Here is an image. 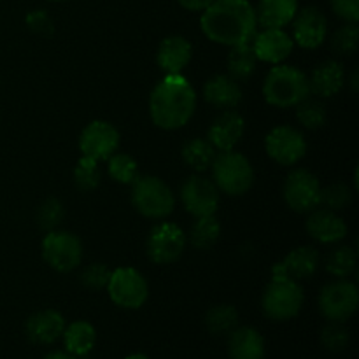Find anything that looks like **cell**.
<instances>
[{
	"label": "cell",
	"instance_id": "5b68a950",
	"mask_svg": "<svg viewBox=\"0 0 359 359\" xmlns=\"http://www.w3.org/2000/svg\"><path fill=\"white\" fill-rule=\"evenodd\" d=\"M132 203L137 212L149 219H165L175 209L170 186L156 175H139L132 184Z\"/></svg>",
	"mask_w": 359,
	"mask_h": 359
},
{
	"label": "cell",
	"instance_id": "e0dca14e",
	"mask_svg": "<svg viewBox=\"0 0 359 359\" xmlns=\"http://www.w3.org/2000/svg\"><path fill=\"white\" fill-rule=\"evenodd\" d=\"M244 133L245 121L242 114H238L235 109H228V111H223L214 119L212 125L207 130L205 139L219 153V151L235 149L237 144L242 140V137H244Z\"/></svg>",
	"mask_w": 359,
	"mask_h": 359
},
{
	"label": "cell",
	"instance_id": "277c9868",
	"mask_svg": "<svg viewBox=\"0 0 359 359\" xmlns=\"http://www.w3.org/2000/svg\"><path fill=\"white\" fill-rule=\"evenodd\" d=\"M212 181L221 193L230 196H242L255 184V168L251 161L237 151H219L214 158Z\"/></svg>",
	"mask_w": 359,
	"mask_h": 359
},
{
	"label": "cell",
	"instance_id": "8d00e7d4",
	"mask_svg": "<svg viewBox=\"0 0 359 359\" xmlns=\"http://www.w3.org/2000/svg\"><path fill=\"white\" fill-rule=\"evenodd\" d=\"M359 42V28L356 23H346L333 34L332 49L340 56H349L356 53Z\"/></svg>",
	"mask_w": 359,
	"mask_h": 359
},
{
	"label": "cell",
	"instance_id": "30bf717a",
	"mask_svg": "<svg viewBox=\"0 0 359 359\" xmlns=\"http://www.w3.org/2000/svg\"><path fill=\"white\" fill-rule=\"evenodd\" d=\"M323 186L318 175L305 168H294L287 174L283 186L286 205L298 214H309L321 207Z\"/></svg>",
	"mask_w": 359,
	"mask_h": 359
},
{
	"label": "cell",
	"instance_id": "7bdbcfd3",
	"mask_svg": "<svg viewBox=\"0 0 359 359\" xmlns=\"http://www.w3.org/2000/svg\"><path fill=\"white\" fill-rule=\"evenodd\" d=\"M44 359H77V358L72 356V354H69L67 351H53V353H49Z\"/></svg>",
	"mask_w": 359,
	"mask_h": 359
},
{
	"label": "cell",
	"instance_id": "83f0119b",
	"mask_svg": "<svg viewBox=\"0 0 359 359\" xmlns=\"http://www.w3.org/2000/svg\"><path fill=\"white\" fill-rule=\"evenodd\" d=\"M216 154L217 151L214 149L212 144L207 139H203V137L189 139L188 142H184V146L181 149V156L184 160V163L195 172H198V174L209 170Z\"/></svg>",
	"mask_w": 359,
	"mask_h": 359
},
{
	"label": "cell",
	"instance_id": "ac0fdd59",
	"mask_svg": "<svg viewBox=\"0 0 359 359\" xmlns=\"http://www.w3.org/2000/svg\"><path fill=\"white\" fill-rule=\"evenodd\" d=\"M309 237L319 244L332 245L344 241L347 235V224L342 217L330 209H314L309 212L307 223H305Z\"/></svg>",
	"mask_w": 359,
	"mask_h": 359
},
{
	"label": "cell",
	"instance_id": "7402d4cb",
	"mask_svg": "<svg viewBox=\"0 0 359 359\" xmlns=\"http://www.w3.org/2000/svg\"><path fill=\"white\" fill-rule=\"evenodd\" d=\"M344 86H346V70L337 60H326L319 63L309 77L311 95H316V98L335 97Z\"/></svg>",
	"mask_w": 359,
	"mask_h": 359
},
{
	"label": "cell",
	"instance_id": "484cf974",
	"mask_svg": "<svg viewBox=\"0 0 359 359\" xmlns=\"http://www.w3.org/2000/svg\"><path fill=\"white\" fill-rule=\"evenodd\" d=\"M62 339L67 353L76 358H84L97 344V330L88 321H74L65 326Z\"/></svg>",
	"mask_w": 359,
	"mask_h": 359
},
{
	"label": "cell",
	"instance_id": "f546056e",
	"mask_svg": "<svg viewBox=\"0 0 359 359\" xmlns=\"http://www.w3.org/2000/svg\"><path fill=\"white\" fill-rule=\"evenodd\" d=\"M358 252L351 245H339L326 258V270L335 279H347L356 272Z\"/></svg>",
	"mask_w": 359,
	"mask_h": 359
},
{
	"label": "cell",
	"instance_id": "2e32d148",
	"mask_svg": "<svg viewBox=\"0 0 359 359\" xmlns=\"http://www.w3.org/2000/svg\"><path fill=\"white\" fill-rule=\"evenodd\" d=\"M258 62L279 65L291 56L294 42L284 28H263L251 41Z\"/></svg>",
	"mask_w": 359,
	"mask_h": 359
},
{
	"label": "cell",
	"instance_id": "74e56055",
	"mask_svg": "<svg viewBox=\"0 0 359 359\" xmlns=\"http://www.w3.org/2000/svg\"><path fill=\"white\" fill-rule=\"evenodd\" d=\"M111 272L104 263H91L86 269L81 272L79 280L84 287L91 291H102L107 287L109 279H111Z\"/></svg>",
	"mask_w": 359,
	"mask_h": 359
},
{
	"label": "cell",
	"instance_id": "f1b7e54d",
	"mask_svg": "<svg viewBox=\"0 0 359 359\" xmlns=\"http://www.w3.org/2000/svg\"><path fill=\"white\" fill-rule=\"evenodd\" d=\"M221 237V224L216 216L196 217L195 224L189 231V244L198 251H209L219 242Z\"/></svg>",
	"mask_w": 359,
	"mask_h": 359
},
{
	"label": "cell",
	"instance_id": "d6986e66",
	"mask_svg": "<svg viewBox=\"0 0 359 359\" xmlns=\"http://www.w3.org/2000/svg\"><path fill=\"white\" fill-rule=\"evenodd\" d=\"M319 269V252L312 245H302L284 256L283 262L273 265L272 276H284L290 279L300 280L311 279Z\"/></svg>",
	"mask_w": 359,
	"mask_h": 359
},
{
	"label": "cell",
	"instance_id": "ba28073f",
	"mask_svg": "<svg viewBox=\"0 0 359 359\" xmlns=\"http://www.w3.org/2000/svg\"><path fill=\"white\" fill-rule=\"evenodd\" d=\"M107 293L112 304L126 311H137L149 298V284L139 270L132 266H121L111 272Z\"/></svg>",
	"mask_w": 359,
	"mask_h": 359
},
{
	"label": "cell",
	"instance_id": "7c38bea8",
	"mask_svg": "<svg viewBox=\"0 0 359 359\" xmlns=\"http://www.w3.org/2000/svg\"><path fill=\"white\" fill-rule=\"evenodd\" d=\"M188 237L181 226L174 223H160L149 231L146 249L147 256L156 265L175 263L184 252Z\"/></svg>",
	"mask_w": 359,
	"mask_h": 359
},
{
	"label": "cell",
	"instance_id": "60d3db41",
	"mask_svg": "<svg viewBox=\"0 0 359 359\" xmlns=\"http://www.w3.org/2000/svg\"><path fill=\"white\" fill-rule=\"evenodd\" d=\"M335 16L346 23H358L359 20V0H330Z\"/></svg>",
	"mask_w": 359,
	"mask_h": 359
},
{
	"label": "cell",
	"instance_id": "d4e9b609",
	"mask_svg": "<svg viewBox=\"0 0 359 359\" xmlns=\"http://www.w3.org/2000/svg\"><path fill=\"white\" fill-rule=\"evenodd\" d=\"M255 9L262 28H286L298 13V0H259Z\"/></svg>",
	"mask_w": 359,
	"mask_h": 359
},
{
	"label": "cell",
	"instance_id": "8fae6325",
	"mask_svg": "<svg viewBox=\"0 0 359 359\" xmlns=\"http://www.w3.org/2000/svg\"><path fill=\"white\" fill-rule=\"evenodd\" d=\"M265 151L270 160L283 167H293L307 154V140L294 126L280 125L265 137Z\"/></svg>",
	"mask_w": 359,
	"mask_h": 359
},
{
	"label": "cell",
	"instance_id": "8992f818",
	"mask_svg": "<svg viewBox=\"0 0 359 359\" xmlns=\"http://www.w3.org/2000/svg\"><path fill=\"white\" fill-rule=\"evenodd\" d=\"M304 307V290L300 283L284 276H272L262 297V309L272 321H290Z\"/></svg>",
	"mask_w": 359,
	"mask_h": 359
},
{
	"label": "cell",
	"instance_id": "d6a6232c",
	"mask_svg": "<svg viewBox=\"0 0 359 359\" xmlns=\"http://www.w3.org/2000/svg\"><path fill=\"white\" fill-rule=\"evenodd\" d=\"M297 119L304 128L319 130L328 121V111L321 98L307 97L297 105Z\"/></svg>",
	"mask_w": 359,
	"mask_h": 359
},
{
	"label": "cell",
	"instance_id": "52a82bcc",
	"mask_svg": "<svg viewBox=\"0 0 359 359\" xmlns=\"http://www.w3.org/2000/svg\"><path fill=\"white\" fill-rule=\"evenodd\" d=\"M42 259L60 273L76 270L83 262V242L72 231L53 230L42 241Z\"/></svg>",
	"mask_w": 359,
	"mask_h": 359
},
{
	"label": "cell",
	"instance_id": "ab89813d",
	"mask_svg": "<svg viewBox=\"0 0 359 359\" xmlns=\"http://www.w3.org/2000/svg\"><path fill=\"white\" fill-rule=\"evenodd\" d=\"M27 27L37 35H51L55 30L53 18L44 9H35L27 14Z\"/></svg>",
	"mask_w": 359,
	"mask_h": 359
},
{
	"label": "cell",
	"instance_id": "1f68e13d",
	"mask_svg": "<svg viewBox=\"0 0 359 359\" xmlns=\"http://www.w3.org/2000/svg\"><path fill=\"white\" fill-rule=\"evenodd\" d=\"M107 172L112 181L119 184H133L139 177V163L133 156L116 151L107 160Z\"/></svg>",
	"mask_w": 359,
	"mask_h": 359
},
{
	"label": "cell",
	"instance_id": "9a60e30c",
	"mask_svg": "<svg viewBox=\"0 0 359 359\" xmlns=\"http://www.w3.org/2000/svg\"><path fill=\"white\" fill-rule=\"evenodd\" d=\"M293 42L304 49H316L328 37V20L318 7L298 9L293 18Z\"/></svg>",
	"mask_w": 359,
	"mask_h": 359
},
{
	"label": "cell",
	"instance_id": "ee69618b",
	"mask_svg": "<svg viewBox=\"0 0 359 359\" xmlns=\"http://www.w3.org/2000/svg\"><path fill=\"white\" fill-rule=\"evenodd\" d=\"M351 84H353V91H358V70H354L351 76Z\"/></svg>",
	"mask_w": 359,
	"mask_h": 359
},
{
	"label": "cell",
	"instance_id": "44dd1931",
	"mask_svg": "<svg viewBox=\"0 0 359 359\" xmlns=\"http://www.w3.org/2000/svg\"><path fill=\"white\" fill-rule=\"evenodd\" d=\"M65 326V318L58 311L46 309V311H39L28 318L25 332H27L30 342L48 346V344L56 342L63 335Z\"/></svg>",
	"mask_w": 359,
	"mask_h": 359
},
{
	"label": "cell",
	"instance_id": "4fadbf2b",
	"mask_svg": "<svg viewBox=\"0 0 359 359\" xmlns=\"http://www.w3.org/2000/svg\"><path fill=\"white\" fill-rule=\"evenodd\" d=\"M219 189L214 184L212 179L195 174L189 175L181 186V202L186 212L193 217L214 216L219 209Z\"/></svg>",
	"mask_w": 359,
	"mask_h": 359
},
{
	"label": "cell",
	"instance_id": "bcb514c9",
	"mask_svg": "<svg viewBox=\"0 0 359 359\" xmlns=\"http://www.w3.org/2000/svg\"><path fill=\"white\" fill-rule=\"evenodd\" d=\"M49 2H65V0H49Z\"/></svg>",
	"mask_w": 359,
	"mask_h": 359
},
{
	"label": "cell",
	"instance_id": "f6af8a7d",
	"mask_svg": "<svg viewBox=\"0 0 359 359\" xmlns=\"http://www.w3.org/2000/svg\"><path fill=\"white\" fill-rule=\"evenodd\" d=\"M125 359H149L146 356V354H142V353H135V354H130L128 358H125Z\"/></svg>",
	"mask_w": 359,
	"mask_h": 359
},
{
	"label": "cell",
	"instance_id": "d590c367",
	"mask_svg": "<svg viewBox=\"0 0 359 359\" xmlns=\"http://www.w3.org/2000/svg\"><path fill=\"white\" fill-rule=\"evenodd\" d=\"M65 209L58 198H46L37 209V224L44 231H53L62 224Z\"/></svg>",
	"mask_w": 359,
	"mask_h": 359
},
{
	"label": "cell",
	"instance_id": "ffe728a7",
	"mask_svg": "<svg viewBox=\"0 0 359 359\" xmlns=\"http://www.w3.org/2000/svg\"><path fill=\"white\" fill-rule=\"evenodd\" d=\"M191 42L182 35H168L160 42L156 51V63L165 76H179L191 62Z\"/></svg>",
	"mask_w": 359,
	"mask_h": 359
},
{
	"label": "cell",
	"instance_id": "836d02e7",
	"mask_svg": "<svg viewBox=\"0 0 359 359\" xmlns=\"http://www.w3.org/2000/svg\"><path fill=\"white\" fill-rule=\"evenodd\" d=\"M102 181V170L98 161L83 156L74 168V184L81 191H93Z\"/></svg>",
	"mask_w": 359,
	"mask_h": 359
},
{
	"label": "cell",
	"instance_id": "4dcf8cb0",
	"mask_svg": "<svg viewBox=\"0 0 359 359\" xmlns=\"http://www.w3.org/2000/svg\"><path fill=\"white\" fill-rule=\"evenodd\" d=\"M205 326L214 335H230L238 326V312L233 305H216L205 314Z\"/></svg>",
	"mask_w": 359,
	"mask_h": 359
},
{
	"label": "cell",
	"instance_id": "5bb4252c",
	"mask_svg": "<svg viewBox=\"0 0 359 359\" xmlns=\"http://www.w3.org/2000/svg\"><path fill=\"white\" fill-rule=\"evenodd\" d=\"M119 140H121V135L112 123L95 119L88 123L81 132L79 149L83 156L100 163V161H107L118 151Z\"/></svg>",
	"mask_w": 359,
	"mask_h": 359
},
{
	"label": "cell",
	"instance_id": "7a4b0ae2",
	"mask_svg": "<svg viewBox=\"0 0 359 359\" xmlns=\"http://www.w3.org/2000/svg\"><path fill=\"white\" fill-rule=\"evenodd\" d=\"M196 111V91L186 77L165 76L149 95L151 121L161 130H179Z\"/></svg>",
	"mask_w": 359,
	"mask_h": 359
},
{
	"label": "cell",
	"instance_id": "cb8c5ba5",
	"mask_svg": "<svg viewBox=\"0 0 359 359\" xmlns=\"http://www.w3.org/2000/svg\"><path fill=\"white\" fill-rule=\"evenodd\" d=\"M230 359H263L265 358V339L258 330L251 326L235 328L228 339Z\"/></svg>",
	"mask_w": 359,
	"mask_h": 359
},
{
	"label": "cell",
	"instance_id": "4316f807",
	"mask_svg": "<svg viewBox=\"0 0 359 359\" xmlns=\"http://www.w3.org/2000/svg\"><path fill=\"white\" fill-rule=\"evenodd\" d=\"M256 65H258V58H256L251 42L249 44L233 46L226 56L228 76L233 77L238 83L251 79L256 72Z\"/></svg>",
	"mask_w": 359,
	"mask_h": 359
},
{
	"label": "cell",
	"instance_id": "3957f363",
	"mask_svg": "<svg viewBox=\"0 0 359 359\" xmlns=\"http://www.w3.org/2000/svg\"><path fill=\"white\" fill-rule=\"evenodd\" d=\"M307 97H311V88H309V76L304 70L279 63L273 65L265 76L263 98L272 107H297Z\"/></svg>",
	"mask_w": 359,
	"mask_h": 359
},
{
	"label": "cell",
	"instance_id": "6da1fadb",
	"mask_svg": "<svg viewBox=\"0 0 359 359\" xmlns=\"http://www.w3.org/2000/svg\"><path fill=\"white\" fill-rule=\"evenodd\" d=\"M256 9L249 0H214L200 16L203 35L214 44H249L258 32Z\"/></svg>",
	"mask_w": 359,
	"mask_h": 359
},
{
	"label": "cell",
	"instance_id": "b9f144b4",
	"mask_svg": "<svg viewBox=\"0 0 359 359\" xmlns=\"http://www.w3.org/2000/svg\"><path fill=\"white\" fill-rule=\"evenodd\" d=\"M212 2L214 0H177L179 6L184 7V9L188 11H193V13H202V11L207 9Z\"/></svg>",
	"mask_w": 359,
	"mask_h": 359
},
{
	"label": "cell",
	"instance_id": "603a6c76",
	"mask_svg": "<svg viewBox=\"0 0 359 359\" xmlns=\"http://www.w3.org/2000/svg\"><path fill=\"white\" fill-rule=\"evenodd\" d=\"M203 98L212 107L228 111L241 105L244 93H242L241 83L233 77L228 74H216L203 84Z\"/></svg>",
	"mask_w": 359,
	"mask_h": 359
},
{
	"label": "cell",
	"instance_id": "f35d334b",
	"mask_svg": "<svg viewBox=\"0 0 359 359\" xmlns=\"http://www.w3.org/2000/svg\"><path fill=\"white\" fill-rule=\"evenodd\" d=\"M349 332L344 323H330L321 333V342L332 353H340L349 346Z\"/></svg>",
	"mask_w": 359,
	"mask_h": 359
},
{
	"label": "cell",
	"instance_id": "e575fe53",
	"mask_svg": "<svg viewBox=\"0 0 359 359\" xmlns=\"http://www.w3.org/2000/svg\"><path fill=\"white\" fill-rule=\"evenodd\" d=\"M354 200V189L346 182H333L326 186L321 191V205L325 209L339 212V210L347 209Z\"/></svg>",
	"mask_w": 359,
	"mask_h": 359
},
{
	"label": "cell",
	"instance_id": "9c48e42d",
	"mask_svg": "<svg viewBox=\"0 0 359 359\" xmlns=\"http://www.w3.org/2000/svg\"><path fill=\"white\" fill-rule=\"evenodd\" d=\"M318 305L323 318L330 323H346L359 307L358 286L349 279L333 280L321 290Z\"/></svg>",
	"mask_w": 359,
	"mask_h": 359
}]
</instances>
